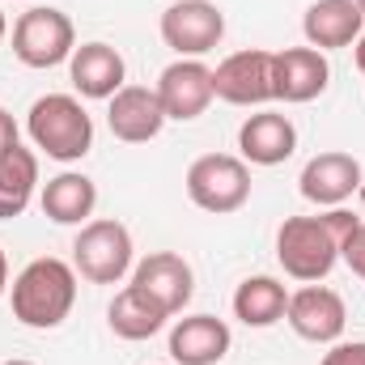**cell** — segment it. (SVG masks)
<instances>
[{
  "label": "cell",
  "instance_id": "obj_1",
  "mask_svg": "<svg viewBox=\"0 0 365 365\" xmlns=\"http://www.w3.org/2000/svg\"><path fill=\"white\" fill-rule=\"evenodd\" d=\"M357 225H361V217H353L349 208H327L314 217H289L276 230V259H280L284 276H293L302 284L327 280Z\"/></svg>",
  "mask_w": 365,
  "mask_h": 365
},
{
  "label": "cell",
  "instance_id": "obj_2",
  "mask_svg": "<svg viewBox=\"0 0 365 365\" xmlns=\"http://www.w3.org/2000/svg\"><path fill=\"white\" fill-rule=\"evenodd\" d=\"M9 297H13V319L21 327L51 331V327H60L73 314V302H77V268L64 264V259H56V255L30 259L21 272L13 276Z\"/></svg>",
  "mask_w": 365,
  "mask_h": 365
},
{
  "label": "cell",
  "instance_id": "obj_3",
  "mask_svg": "<svg viewBox=\"0 0 365 365\" xmlns=\"http://www.w3.org/2000/svg\"><path fill=\"white\" fill-rule=\"evenodd\" d=\"M26 132L34 149H43L51 162H81L93 149V119L73 93H47L30 106Z\"/></svg>",
  "mask_w": 365,
  "mask_h": 365
},
{
  "label": "cell",
  "instance_id": "obj_4",
  "mask_svg": "<svg viewBox=\"0 0 365 365\" xmlns=\"http://www.w3.org/2000/svg\"><path fill=\"white\" fill-rule=\"evenodd\" d=\"M73 268L90 284H119L136 268V247H132L128 225L115 221V217L86 221L77 242H73Z\"/></svg>",
  "mask_w": 365,
  "mask_h": 365
},
{
  "label": "cell",
  "instance_id": "obj_5",
  "mask_svg": "<svg viewBox=\"0 0 365 365\" xmlns=\"http://www.w3.org/2000/svg\"><path fill=\"white\" fill-rule=\"evenodd\" d=\"M187 200L212 217L238 212L251 200V170L234 153H204L187 166Z\"/></svg>",
  "mask_w": 365,
  "mask_h": 365
},
{
  "label": "cell",
  "instance_id": "obj_6",
  "mask_svg": "<svg viewBox=\"0 0 365 365\" xmlns=\"http://www.w3.org/2000/svg\"><path fill=\"white\" fill-rule=\"evenodd\" d=\"M73 51H77V30H73L68 13L38 4L13 21V56L26 68H56V64L73 60Z\"/></svg>",
  "mask_w": 365,
  "mask_h": 365
},
{
  "label": "cell",
  "instance_id": "obj_7",
  "mask_svg": "<svg viewBox=\"0 0 365 365\" xmlns=\"http://www.w3.org/2000/svg\"><path fill=\"white\" fill-rule=\"evenodd\" d=\"M225 38V13L212 0H175L162 13V43L179 60H200Z\"/></svg>",
  "mask_w": 365,
  "mask_h": 365
},
{
  "label": "cell",
  "instance_id": "obj_8",
  "mask_svg": "<svg viewBox=\"0 0 365 365\" xmlns=\"http://www.w3.org/2000/svg\"><path fill=\"white\" fill-rule=\"evenodd\" d=\"M212 93L230 106H264L272 102V51L247 47L225 56L212 68Z\"/></svg>",
  "mask_w": 365,
  "mask_h": 365
},
{
  "label": "cell",
  "instance_id": "obj_9",
  "mask_svg": "<svg viewBox=\"0 0 365 365\" xmlns=\"http://www.w3.org/2000/svg\"><path fill=\"white\" fill-rule=\"evenodd\" d=\"M284 323L302 340H310V344H336L344 336L349 310H344V297L336 289H327V284H302L297 293H289Z\"/></svg>",
  "mask_w": 365,
  "mask_h": 365
},
{
  "label": "cell",
  "instance_id": "obj_10",
  "mask_svg": "<svg viewBox=\"0 0 365 365\" xmlns=\"http://www.w3.org/2000/svg\"><path fill=\"white\" fill-rule=\"evenodd\" d=\"M331 81V64L314 47H284L272 51V98L284 106L314 102Z\"/></svg>",
  "mask_w": 365,
  "mask_h": 365
},
{
  "label": "cell",
  "instance_id": "obj_11",
  "mask_svg": "<svg viewBox=\"0 0 365 365\" xmlns=\"http://www.w3.org/2000/svg\"><path fill=\"white\" fill-rule=\"evenodd\" d=\"M158 102L166 110V119H179V123H191L208 110V102L217 98L212 93V68L204 60H175L162 68L158 77Z\"/></svg>",
  "mask_w": 365,
  "mask_h": 365
},
{
  "label": "cell",
  "instance_id": "obj_12",
  "mask_svg": "<svg viewBox=\"0 0 365 365\" xmlns=\"http://www.w3.org/2000/svg\"><path fill=\"white\" fill-rule=\"evenodd\" d=\"M361 162L353 153H340V149H327V153H314L306 166H302V179L297 191L319 204V208H340L344 200H353V191L361 187Z\"/></svg>",
  "mask_w": 365,
  "mask_h": 365
},
{
  "label": "cell",
  "instance_id": "obj_13",
  "mask_svg": "<svg viewBox=\"0 0 365 365\" xmlns=\"http://www.w3.org/2000/svg\"><path fill=\"white\" fill-rule=\"evenodd\" d=\"M132 284L145 289L166 314H182L187 302H191V293H195V272L175 251H153V255H145L132 268Z\"/></svg>",
  "mask_w": 365,
  "mask_h": 365
},
{
  "label": "cell",
  "instance_id": "obj_14",
  "mask_svg": "<svg viewBox=\"0 0 365 365\" xmlns=\"http://www.w3.org/2000/svg\"><path fill=\"white\" fill-rule=\"evenodd\" d=\"M106 128L123 145H149L166 128V110L158 102V90L149 86H123L106 106Z\"/></svg>",
  "mask_w": 365,
  "mask_h": 365
},
{
  "label": "cell",
  "instance_id": "obj_15",
  "mask_svg": "<svg viewBox=\"0 0 365 365\" xmlns=\"http://www.w3.org/2000/svg\"><path fill=\"white\" fill-rule=\"evenodd\" d=\"M234 336L230 323L217 314H182L170 327V357L175 365H221Z\"/></svg>",
  "mask_w": 365,
  "mask_h": 365
},
{
  "label": "cell",
  "instance_id": "obj_16",
  "mask_svg": "<svg viewBox=\"0 0 365 365\" xmlns=\"http://www.w3.org/2000/svg\"><path fill=\"white\" fill-rule=\"evenodd\" d=\"M293 149H297V128L280 110L247 115L242 128H238V153L251 166H280V162L293 158Z\"/></svg>",
  "mask_w": 365,
  "mask_h": 365
},
{
  "label": "cell",
  "instance_id": "obj_17",
  "mask_svg": "<svg viewBox=\"0 0 365 365\" xmlns=\"http://www.w3.org/2000/svg\"><path fill=\"white\" fill-rule=\"evenodd\" d=\"M68 77H73V90L81 98L110 102L128 81V64L110 43H81L68 60Z\"/></svg>",
  "mask_w": 365,
  "mask_h": 365
},
{
  "label": "cell",
  "instance_id": "obj_18",
  "mask_svg": "<svg viewBox=\"0 0 365 365\" xmlns=\"http://www.w3.org/2000/svg\"><path fill=\"white\" fill-rule=\"evenodd\" d=\"M365 30V17L353 0H314L302 17V34H306V47L314 51H340V47H353Z\"/></svg>",
  "mask_w": 365,
  "mask_h": 365
},
{
  "label": "cell",
  "instance_id": "obj_19",
  "mask_svg": "<svg viewBox=\"0 0 365 365\" xmlns=\"http://www.w3.org/2000/svg\"><path fill=\"white\" fill-rule=\"evenodd\" d=\"M43 217L56 221V225H86L98 208V187L90 175H77V170H64L56 179L43 182Z\"/></svg>",
  "mask_w": 365,
  "mask_h": 365
},
{
  "label": "cell",
  "instance_id": "obj_20",
  "mask_svg": "<svg viewBox=\"0 0 365 365\" xmlns=\"http://www.w3.org/2000/svg\"><path fill=\"white\" fill-rule=\"evenodd\" d=\"M166 319L170 314L136 284H123L115 293V302L106 306V323H110V331L119 340H149V336H158L166 327Z\"/></svg>",
  "mask_w": 365,
  "mask_h": 365
},
{
  "label": "cell",
  "instance_id": "obj_21",
  "mask_svg": "<svg viewBox=\"0 0 365 365\" xmlns=\"http://www.w3.org/2000/svg\"><path fill=\"white\" fill-rule=\"evenodd\" d=\"M289 310V289L276 276H247L234 289V319L247 327H272Z\"/></svg>",
  "mask_w": 365,
  "mask_h": 365
},
{
  "label": "cell",
  "instance_id": "obj_22",
  "mask_svg": "<svg viewBox=\"0 0 365 365\" xmlns=\"http://www.w3.org/2000/svg\"><path fill=\"white\" fill-rule=\"evenodd\" d=\"M34 187H38V153L13 145L0 158V221L21 217L34 200Z\"/></svg>",
  "mask_w": 365,
  "mask_h": 365
},
{
  "label": "cell",
  "instance_id": "obj_23",
  "mask_svg": "<svg viewBox=\"0 0 365 365\" xmlns=\"http://www.w3.org/2000/svg\"><path fill=\"white\" fill-rule=\"evenodd\" d=\"M340 259L353 268V276H361L365 280V221L349 234V242H344V251H340Z\"/></svg>",
  "mask_w": 365,
  "mask_h": 365
},
{
  "label": "cell",
  "instance_id": "obj_24",
  "mask_svg": "<svg viewBox=\"0 0 365 365\" xmlns=\"http://www.w3.org/2000/svg\"><path fill=\"white\" fill-rule=\"evenodd\" d=\"M319 365H365V340H349V344H331V353Z\"/></svg>",
  "mask_w": 365,
  "mask_h": 365
},
{
  "label": "cell",
  "instance_id": "obj_25",
  "mask_svg": "<svg viewBox=\"0 0 365 365\" xmlns=\"http://www.w3.org/2000/svg\"><path fill=\"white\" fill-rule=\"evenodd\" d=\"M13 145H17V123H13V115L0 106V158H4Z\"/></svg>",
  "mask_w": 365,
  "mask_h": 365
},
{
  "label": "cell",
  "instance_id": "obj_26",
  "mask_svg": "<svg viewBox=\"0 0 365 365\" xmlns=\"http://www.w3.org/2000/svg\"><path fill=\"white\" fill-rule=\"evenodd\" d=\"M4 289H9V259H4V251H0V297H4Z\"/></svg>",
  "mask_w": 365,
  "mask_h": 365
},
{
  "label": "cell",
  "instance_id": "obj_27",
  "mask_svg": "<svg viewBox=\"0 0 365 365\" xmlns=\"http://www.w3.org/2000/svg\"><path fill=\"white\" fill-rule=\"evenodd\" d=\"M353 47H357V68H361V73H365V30H361V38H357Z\"/></svg>",
  "mask_w": 365,
  "mask_h": 365
},
{
  "label": "cell",
  "instance_id": "obj_28",
  "mask_svg": "<svg viewBox=\"0 0 365 365\" xmlns=\"http://www.w3.org/2000/svg\"><path fill=\"white\" fill-rule=\"evenodd\" d=\"M4 34H9V21H4V13H0V43H4Z\"/></svg>",
  "mask_w": 365,
  "mask_h": 365
},
{
  "label": "cell",
  "instance_id": "obj_29",
  "mask_svg": "<svg viewBox=\"0 0 365 365\" xmlns=\"http://www.w3.org/2000/svg\"><path fill=\"white\" fill-rule=\"evenodd\" d=\"M357 195H361V208H365V182H361V187H357Z\"/></svg>",
  "mask_w": 365,
  "mask_h": 365
},
{
  "label": "cell",
  "instance_id": "obj_30",
  "mask_svg": "<svg viewBox=\"0 0 365 365\" xmlns=\"http://www.w3.org/2000/svg\"><path fill=\"white\" fill-rule=\"evenodd\" d=\"M0 365H34V361H0Z\"/></svg>",
  "mask_w": 365,
  "mask_h": 365
},
{
  "label": "cell",
  "instance_id": "obj_31",
  "mask_svg": "<svg viewBox=\"0 0 365 365\" xmlns=\"http://www.w3.org/2000/svg\"><path fill=\"white\" fill-rule=\"evenodd\" d=\"M353 4H357V9H361V17H365V0H353Z\"/></svg>",
  "mask_w": 365,
  "mask_h": 365
}]
</instances>
